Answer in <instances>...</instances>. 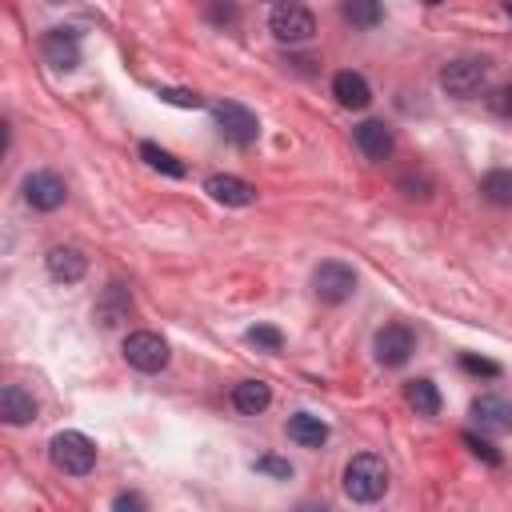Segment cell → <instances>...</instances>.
<instances>
[{
	"instance_id": "cell-1",
	"label": "cell",
	"mask_w": 512,
	"mask_h": 512,
	"mask_svg": "<svg viewBox=\"0 0 512 512\" xmlns=\"http://www.w3.org/2000/svg\"><path fill=\"white\" fill-rule=\"evenodd\" d=\"M388 488V468L380 456L372 452H356L348 464H344V496L356 500V504H376Z\"/></svg>"
},
{
	"instance_id": "cell-2",
	"label": "cell",
	"mask_w": 512,
	"mask_h": 512,
	"mask_svg": "<svg viewBox=\"0 0 512 512\" xmlns=\"http://www.w3.org/2000/svg\"><path fill=\"white\" fill-rule=\"evenodd\" d=\"M48 456L64 476H88L96 468V444L84 432H56L48 440Z\"/></svg>"
},
{
	"instance_id": "cell-3",
	"label": "cell",
	"mask_w": 512,
	"mask_h": 512,
	"mask_svg": "<svg viewBox=\"0 0 512 512\" xmlns=\"http://www.w3.org/2000/svg\"><path fill=\"white\" fill-rule=\"evenodd\" d=\"M212 116H216L220 136L232 140L236 148L256 144V136H260V120H256V112L244 108L240 100H216V104H212Z\"/></svg>"
},
{
	"instance_id": "cell-4",
	"label": "cell",
	"mask_w": 512,
	"mask_h": 512,
	"mask_svg": "<svg viewBox=\"0 0 512 512\" xmlns=\"http://www.w3.org/2000/svg\"><path fill=\"white\" fill-rule=\"evenodd\" d=\"M488 80V64L476 60V56H460V60H448L440 68V88L456 100H472Z\"/></svg>"
},
{
	"instance_id": "cell-5",
	"label": "cell",
	"mask_w": 512,
	"mask_h": 512,
	"mask_svg": "<svg viewBox=\"0 0 512 512\" xmlns=\"http://www.w3.org/2000/svg\"><path fill=\"white\" fill-rule=\"evenodd\" d=\"M124 360H128L136 372H148V376H152V372H164V368H168L172 352H168L164 336L140 328V332H128V336H124Z\"/></svg>"
},
{
	"instance_id": "cell-6",
	"label": "cell",
	"mask_w": 512,
	"mask_h": 512,
	"mask_svg": "<svg viewBox=\"0 0 512 512\" xmlns=\"http://www.w3.org/2000/svg\"><path fill=\"white\" fill-rule=\"evenodd\" d=\"M268 32L280 44H304V40L316 36V16L304 4H276L268 12Z\"/></svg>"
},
{
	"instance_id": "cell-7",
	"label": "cell",
	"mask_w": 512,
	"mask_h": 512,
	"mask_svg": "<svg viewBox=\"0 0 512 512\" xmlns=\"http://www.w3.org/2000/svg\"><path fill=\"white\" fill-rule=\"evenodd\" d=\"M312 292H316V300H324V304H344V300L356 292V268L344 264V260H324V264H316V272H312Z\"/></svg>"
},
{
	"instance_id": "cell-8",
	"label": "cell",
	"mask_w": 512,
	"mask_h": 512,
	"mask_svg": "<svg viewBox=\"0 0 512 512\" xmlns=\"http://www.w3.org/2000/svg\"><path fill=\"white\" fill-rule=\"evenodd\" d=\"M372 348H376V360H380L384 368H404V364L412 360V352H416V332H412L404 320H392V324L376 328Z\"/></svg>"
},
{
	"instance_id": "cell-9",
	"label": "cell",
	"mask_w": 512,
	"mask_h": 512,
	"mask_svg": "<svg viewBox=\"0 0 512 512\" xmlns=\"http://www.w3.org/2000/svg\"><path fill=\"white\" fill-rule=\"evenodd\" d=\"M64 200H68V188H64V180H60L56 172L36 168V172L24 176V204H28V208H36V212H56Z\"/></svg>"
},
{
	"instance_id": "cell-10",
	"label": "cell",
	"mask_w": 512,
	"mask_h": 512,
	"mask_svg": "<svg viewBox=\"0 0 512 512\" xmlns=\"http://www.w3.org/2000/svg\"><path fill=\"white\" fill-rule=\"evenodd\" d=\"M352 144L364 152V160H372V164H384L388 156H392V148H396V140H392V128L384 124V120H360L356 128H352Z\"/></svg>"
},
{
	"instance_id": "cell-11",
	"label": "cell",
	"mask_w": 512,
	"mask_h": 512,
	"mask_svg": "<svg viewBox=\"0 0 512 512\" xmlns=\"http://www.w3.org/2000/svg\"><path fill=\"white\" fill-rule=\"evenodd\" d=\"M40 48H44L48 64L60 72H72L80 64V32H72V28H48Z\"/></svg>"
},
{
	"instance_id": "cell-12",
	"label": "cell",
	"mask_w": 512,
	"mask_h": 512,
	"mask_svg": "<svg viewBox=\"0 0 512 512\" xmlns=\"http://www.w3.org/2000/svg\"><path fill=\"white\" fill-rule=\"evenodd\" d=\"M472 420L480 424V432L504 436V432H512V404L496 392H484V396L472 400Z\"/></svg>"
},
{
	"instance_id": "cell-13",
	"label": "cell",
	"mask_w": 512,
	"mask_h": 512,
	"mask_svg": "<svg viewBox=\"0 0 512 512\" xmlns=\"http://www.w3.org/2000/svg\"><path fill=\"white\" fill-rule=\"evenodd\" d=\"M204 192L216 200V204H228V208H248L256 204V184L240 180V176H228V172H216L204 180Z\"/></svg>"
},
{
	"instance_id": "cell-14",
	"label": "cell",
	"mask_w": 512,
	"mask_h": 512,
	"mask_svg": "<svg viewBox=\"0 0 512 512\" xmlns=\"http://www.w3.org/2000/svg\"><path fill=\"white\" fill-rule=\"evenodd\" d=\"M44 268H48L52 280L76 284V280H84V272H88V256H84L80 248H72V244H56V248L44 256Z\"/></svg>"
},
{
	"instance_id": "cell-15",
	"label": "cell",
	"mask_w": 512,
	"mask_h": 512,
	"mask_svg": "<svg viewBox=\"0 0 512 512\" xmlns=\"http://www.w3.org/2000/svg\"><path fill=\"white\" fill-rule=\"evenodd\" d=\"M332 96H336L340 108H352V112H360V108L372 104V88H368V80H364L360 72H352V68H344V72L332 76Z\"/></svg>"
},
{
	"instance_id": "cell-16",
	"label": "cell",
	"mask_w": 512,
	"mask_h": 512,
	"mask_svg": "<svg viewBox=\"0 0 512 512\" xmlns=\"http://www.w3.org/2000/svg\"><path fill=\"white\" fill-rule=\"evenodd\" d=\"M0 416H4V424H12V428L32 424V420H36V400H32V392H24L20 384H4V388H0Z\"/></svg>"
},
{
	"instance_id": "cell-17",
	"label": "cell",
	"mask_w": 512,
	"mask_h": 512,
	"mask_svg": "<svg viewBox=\"0 0 512 512\" xmlns=\"http://www.w3.org/2000/svg\"><path fill=\"white\" fill-rule=\"evenodd\" d=\"M288 440L300 444V448H324L328 440V424L312 412H292L288 416Z\"/></svg>"
},
{
	"instance_id": "cell-18",
	"label": "cell",
	"mask_w": 512,
	"mask_h": 512,
	"mask_svg": "<svg viewBox=\"0 0 512 512\" xmlns=\"http://www.w3.org/2000/svg\"><path fill=\"white\" fill-rule=\"evenodd\" d=\"M232 404H236V412H244V416H260V412L272 404V388H268L264 380H240V384L232 388Z\"/></svg>"
},
{
	"instance_id": "cell-19",
	"label": "cell",
	"mask_w": 512,
	"mask_h": 512,
	"mask_svg": "<svg viewBox=\"0 0 512 512\" xmlns=\"http://www.w3.org/2000/svg\"><path fill=\"white\" fill-rule=\"evenodd\" d=\"M128 308H132L128 288H124V284H108L104 296H100V304H96V320H100L104 328H116V324L128 316Z\"/></svg>"
},
{
	"instance_id": "cell-20",
	"label": "cell",
	"mask_w": 512,
	"mask_h": 512,
	"mask_svg": "<svg viewBox=\"0 0 512 512\" xmlns=\"http://www.w3.org/2000/svg\"><path fill=\"white\" fill-rule=\"evenodd\" d=\"M404 400L416 408V416H436V412H440V388H436L428 376L408 380V384H404Z\"/></svg>"
},
{
	"instance_id": "cell-21",
	"label": "cell",
	"mask_w": 512,
	"mask_h": 512,
	"mask_svg": "<svg viewBox=\"0 0 512 512\" xmlns=\"http://www.w3.org/2000/svg\"><path fill=\"white\" fill-rule=\"evenodd\" d=\"M480 196L496 208H512V168H492L480 180Z\"/></svg>"
},
{
	"instance_id": "cell-22",
	"label": "cell",
	"mask_w": 512,
	"mask_h": 512,
	"mask_svg": "<svg viewBox=\"0 0 512 512\" xmlns=\"http://www.w3.org/2000/svg\"><path fill=\"white\" fill-rule=\"evenodd\" d=\"M140 156H144V164H148V168H156V172H164V176H176V180L184 176V164H180L172 152H164L160 144H152V140H144V144H140Z\"/></svg>"
},
{
	"instance_id": "cell-23",
	"label": "cell",
	"mask_w": 512,
	"mask_h": 512,
	"mask_svg": "<svg viewBox=\"0 0 512 512\" xmlns=\"http://www.w3.org/2000/svg\"><path fill=\"white\" fill-rule=\"evenodd\" d=\"M340 12H344V20H352V24H360V28H372V24H380V16H384V8H380V4H368V0H352V4H344Z\"/></svg>"
},
{
	"instance_id": "cell-24",
	"label": "cell",
	"mask_w": 512,
	"mask_h": 512,
	"mask_svg": "<svg viewBox=\"0 0 512 512\" xmlns=\"http://www.w3.org/2000/svg\"><path fill=\"white\" fill-rule=\"evenodd\" d=\"M244 340L256 344V348H264V352H280V348H284V332L272 328V324H252V328L244 332Z\"/></svg>"
},
{
	"instance_id": "cell-25",
	"label": "cell",
	"mask_w": 512,
	"mask_h": 512,
	"mask_svg": "<svg viewBox=\"0 0 512 512\" xmlns=\"http://www.w3.org/2000/svg\"><path fill=\"white\" fill-rule=\"evenodd\" d=\"M464 444H468V448H472V452H476V456H480L484 464H492V468H496V464L504 460V456H500V452H496V448H492L488 440H480L476 432H464Z\"/></svg>"
},
{
	"instance_id": "cell-26",
	"label": "cell",
	"mask_w": 512,
	"mask_h": 512,
	"mask_svg": "<svg viewBox=\"0 0 512 512\" xmlns=\"http://www.w3.org/2000/svg\"><path fill=\"white\" fill-rule=\"evenodd\" d=\"M156 96L168 100V104H180V108H204V100L196 92H184V88H160Z\"/></svg>"
},
{
	"instance_id": "cell-27",
	"label": "cell",
	"mask_w": 512,
	"mask_h": 512,
	"mask_svg": "<svg viewBox=\"0 0 512 512\" xmlns=\"http://www.w3.org/2000/svg\"><path fill=\"white\" fill-rule=\"evenodd\" d=\"M252 468H256V472H268V476H276V480H288V476H292V464L280 460V456H260Z\"/></svg>"
},
{
	"instance_id": "cell-28",
	"label": "cell",
	"mask_w": 512,
	"mask_h": 512,
	"mask_svg": "<svg viewBox=\"0 0 512 512\" xmlns=\"http://www.w3.org/2000/svg\"><path fill=\"white\" fill-rule=\"evenodd\" d=\"M460 368H464V372H476V376H500V364L480 360V356H472V352L460 356Z\"/></svg>"
},
{
	"instance_id": "cell-29",
	"label": "cell",
	"mask_w": 512,
	"mask_h": 512,
	"mask_svg": "<svg viewBox=\"0 0 512 512\" xmlns=\"http://www.w3.org/2000/svg\"><path fill=\"white\" fill-rule=\"evenodd\" d=\"M112 512H148V500L140 492H116Z\"/></svg>"
},
{
	"instance_id": "cell-30",
	"label": "cell",
	"mask_w": 512,
	"mask_h": 512,
	"mask_svg": "<svg viewBox=\"0 0 512 512\" xmlns=\"http://www.w3.org/2000/svg\"><path fill=\"white\" fill-rule=\"evenodd\" d=\"M296 512H332L328 504H320V500H300L296 504Z\"/></svg>"
},
{
	"instance_id": "cell-31",
	"label": "cell",
	"mask_w": 512,
	"mask_h": 512,
	"mask_svg": "<svg viewBox=\"0 0 512 512\" xmlns=\"http://www.w3.org/2000/svg\"><path fill=\"white\" fill-rule=\"evenodd\" d=\"M504 96H508V100H504V112H508V116H512V88H508V92H504Z\"/></svg>"
},
{
	"instance_id": "cell-32",
	"label": "cell",
	"mask_w": 512,
	"mask_h": 512,
	"mask_svg": "<svg viewBox=\"0 0 512 512\" xmlns=\"http://www.w3.org/2000/svg\"><path fill=\"white\" fill-rule=\"evenodd\" d=\"M504 12H508V20H512V4H504Z\"/></svg>"
}]
</instances>
